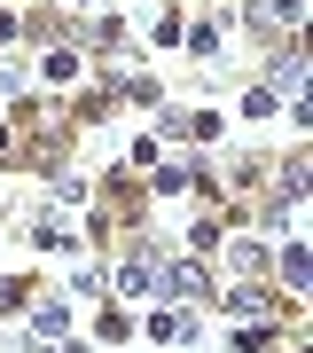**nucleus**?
<instances>
[{
	"label": "nucleus",
	"instance_id": "f257e3e1",
	"mask_svg": "<svg viewBox=\"0 0 313 353\" xmlns=\"http://www.w3.org/2000/svg\"><path fill=\"white\" fill-rule=\"evenodd\" d=\"M164 290H173V299H204V267H196V259H180L173 275H164Z\"/></svg>",
	"mask_w": 313,
	"mask_h": 353
},
{
	"label": "nucleus",
	"instance_id": "f03ea898",
	"mask_svg": "<svg viewBox=\"0 0 313 353\" xmlns=\"http://www.w3.org/2000/svg\"><path fill=\"white\" fill-rule=\"evenodd\" d=\"M250 16L259 24H298V0H250Z\"/></svg>",
	"mask_w": 313,
	"mask_h": 353
},
{
	"label": "nucleus",
	"instance_id": "7ed1b4c3",
	"mask_svg": "<svg viewBox=\"0 0 313 353\" xmlns=\"http://www.w3.org/2000/svg\"><path fill=\"white\" fill-rule=\"evenodd\" d=\"M274 87H282V94H298V87H305V55H298V48L282 55V71H274Z\"/></svg>",
	"mask_w": 313,
	"mask_h": 353
},
{
	"label": "nucleus",
	"instance_id": "20e7f679",
	"mask_svg": "<svg viewBox=\"0 0 313 353\" xmlns=\"http://www.w3.org/2000/svg\"><path fill=\"white\" fill-rule=\"evenodd\" d=\"M282 283H290V290H305V252H298V243L282 252Z\"/></svg>",
	"mask_w": 313,
	"mask_h": 353
}]
</instances>
